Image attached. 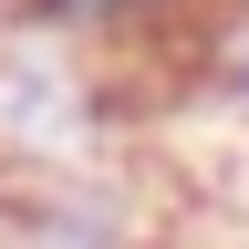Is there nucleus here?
I'll use <instances>...</instances> for the list:
<instances>
[{"label": "nucleus", "instance_id": "f03ea898", "mask_svg": "<svg viewBox=\"0 0 249 249\" xmlns=\"http://www.w3.org/2000/svg\"><path fill=\"white\" fill-rule=\"evenodd\" d=\"M218 93H229V104L249 114V31H239V42H229V52H218Z\"/></svg>", "mask_w": 249, "mask_h": 249}, {"label": "nucleus", "instance_id": "f257e3e1", "mask_svg": "<svg viewBox=\"0 0 249 249\" xmlns=\"http://www.w3.org/2000/svg\"><path fill=\"white\" fill-rule=\"evenodd\" d=\"M187 11H197V0H11V21L21 31H42V42H145V31H177Z\"/></svg>", "mask_w": 249, "mask_h": 249}]
</instances>
